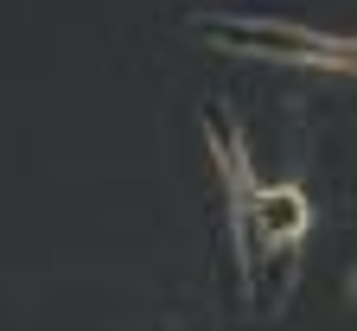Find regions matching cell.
<instances>
[{"mask_svg":"<svg viewBox=\"0 0 357 331\" xmlns=\"http://www.w3.org/2000/svg\"><path fill=\"white\" fill-rule=\"evenodd\" d=\"M255 223L275 236V243H287V236L306 229V198H300V192H261V198H255Z\"/></svg>","mask_w":357,"mask_h":331,"instance_id":"1","label":"cell"}]
</instances>
